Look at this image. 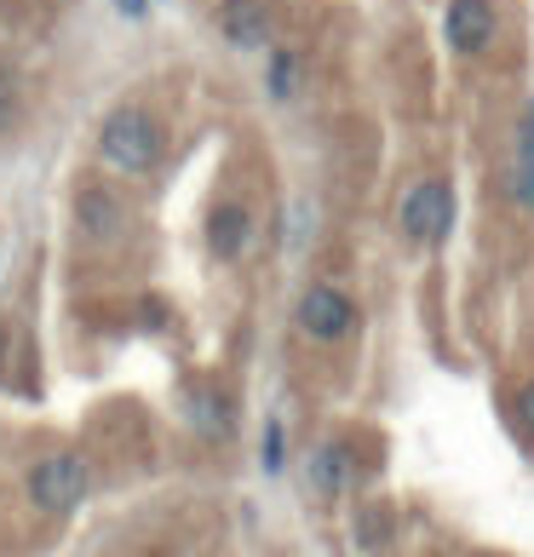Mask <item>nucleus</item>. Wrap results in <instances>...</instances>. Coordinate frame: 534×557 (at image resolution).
Listing matches in <instances>:
<instances>
[{
  "mask_svg": "<svg viewBox=\"0 0 534 557\" xmlns=\"http://www.w3.org/2000/svg\"><path fill=\"white\" fill-rule=\"evenodd\" d=\"M448 40H455V52H483L495 40V7L488 0H455L448 7Z\"/></svg>",
  "mask_w": 534,
  "mask_h": 557,
  "instance_id": "39448f33",
  "label": "nucleus"
},
{
  "mask_svg": "<svg viewBox=\"0 0 534 557\" xmlns=\"http://www.w3.org/2000/svg\"><path fill=\"white\" fill-rule=\"evenodd\" d=\"M224 35H231L236 47H264V35H271V12H264L259 0H231V7H224Z\"/></svg>",
  "mask_w": 534,
  "mask_h": 557,
  "instance_id": "6e6552de",
  "label": "nucleus"
},
{
  "mask_svg": "<svg viewBox=\"0 0 534 557\" xmlns=\"http://www.w3.org/2000/svg\"><path fill=\"white\" fill-rule=\"evenodd\" d=\"M98 156L110 161L121 173H150L161 161V127L150 110L138 104H121L104 115V127H98Z\"/></svg>",
  "mask_w": 534,
  "mask_h": 557,
  "instance_id": "f257e3e1",
  "label": "nucleus"
},
{
  "mask_svg": "<svg viewBox=\"0 0 534 557\" xmlns=\"http://www.w3.org/2000/svg\"><path fill=\"white\" fill-rule=\"evenodd\" d=\"M121 12H127V17H138V12H144V0H121Z\"/></svg>",
  "mask_w": 534,
  "mask_h": 557,
  "instance_id": "2eb2a0df",
  "label": "nucleus"
},
{
  "mask_svg": "<svg viewBox=\"0 0 534 557\" xmlns=\"http://www.w3.org/2000/svg\"><path fill=\"white\" fill-rule=\"evenodd\" d=\"M402 231L414 242H443L448 231H455V190H448L443 178L414 184L408 201H402Z\"/></svg>",
  "mask_w": 534,
  "mask_h": 557,
  "instance_id": "7ed1b4c3",
  "label": "nucleus"
},
{
  "mask_svg": "<svg viewBox=\"0 0 534 557\" xmlns=\"http://www.w3.org/2000/svg\"><path fill=\"white\" fill-rule=\"evenodd\" d=\"M518 420H523V431H529V437H534V380L518 391Z\"/></svg>",
  "mask_w": 534,
  "mask_h": 557,
  "instance_id": "ddd939ff",
  "label": "nucleus"
},
{
  "mask_svg": "<svg viewBox=\"0 0 534 557\" xmlns=\"http://www.w3.org/2000/svg\"><path fill=\"white\" fill-rule=\"evenodd\" d=\"M248 236H253L248 208H241V201H219L213 219H208V247H213V253L219 259H241V253H248Z\"/></svg>",
  "mask_w": 534,
  "mask_h": 557,
  "instance_id": "423d86ee",
  "label": "nucleus"
},
{
  "mask_svg": "<svg viewBox=\"0 0 534 557\" xmlns=\"http://www.w3.org/2000/svg\"><path fill=\"white\" fill-rule=\"evenodd\" d=\"M12 115H17V104H12V87H7V81H0V133L12 127Z\"/></svg>",
  "mask_w": 534,
  "mask_h": 557,
  "instance_id": "4468645a",
  "label": "nucleus"
},
{
  "mask_svg": "<svg viewBox=\"0 0 534 557\" xmlns=\"http://www.w3.org/2000/svg\"><path fill=\"white\" fill-rule=\"evenodd\" d=\"M299 327L311 339H322V345H334V339H345L357 327V305L339 294L334 282H316L311 294L299 299Z\"/></svg>",
  "mask_w": 534,
  "mask_h": 557,
  "instance_id": "20e7f679",
  "label": "nucleus"
},
{
  "mask_svg": "<svg viewBox=\"0 0 534 557\" xmlns=\"http://www.w3.org/2000/svg\"><path fill=\"white\" fill-rule=\"evenodd\" d=\"M190 420L201 431H213V437H224V420H231V414H224V403L213 397V391H196V397H190Z\"/></svg>",
  "mask_w": 534,
  "mask_h": 557,
  "instance_id": "9b49d317",
  "label": "nucleus"
},
{
  "mask_svg": "<svg viewBox=\"0 0 534 557\" xmlns=\"http://www.w3.org/2000/svg\"><path fill=\"white\" fill-rule=\"evenodd\" d=\"M75 213H80V231H87L92 242H110V236L127 231V208H121L110 190H80Z\"/></svg>",
  "mask_w": 534,
  "mask_h": 557,
  "instance_id": "0eeeda50",
  "label": "nucleus"
},
{
  "mask_svg": "<svg viewBox=\"0 0 534 557\" xmlns=\"http://www.w3.org/2000/svg\"><path fill=\"white\" fill-rule=\"evenodd\" d=\"M311 483L322 494H339L345 483H351V454L345 448H316V460H311Z\"/></svg>",
  "mask_w": 534,
  "mask_h": 557,
  "instance_id": "1a4fd4ad",
  "label": "nucleus"
},
{
  "mask_svg": "<svg viewBox=\"0 0 534 557\" xmlns=\"http://www.w3.org/2000/svg\"><path fill=\"white\" fill-rule=\"evenodd\" d=\"M87 488H92V471L80 454H47V460L29 471V500L40 511H75L87 500Z\"/></svg>",
  "mask_w": 534,
  "mask_h": 557,
  "instance_id": "f03ea898",
  "label": "nucleus"
},
{
  "mask_svg": "<svg viewBox=\"0 0 534 557\" xmlns=\"http://www.w3.org/2000/svg\"><path fill=\"white\" fill-rule=\"evenodd\" d=\"M294 92H299V58L294 52H276L271 58V98H282V104H287Z\"/></svg>",
  "mask_w": 534,
  "mask_h": 557,
  "instance_id": "9d476101",
  "label": "nucleus"
},
{
  "mask_svg": "<svg viewBox=\"0 0 534 557\" xmlns=\"http://www.w3.org/2000/svg\"><path fill=\"white\" fill-rule=\"evenodd\" d=\"M264 466H271V471H282V420H271V425H264Z\"/></svg>",
  "mask_w": 534,
  "mask_h": 557,
  "instance_id": "f8f14e48",
  "label": "nucleus"
}]
</instances>
